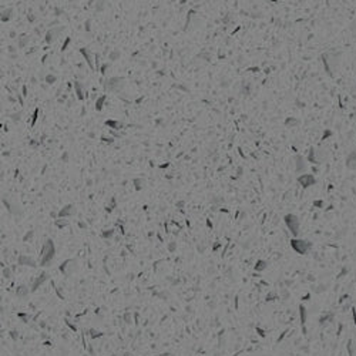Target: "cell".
Listing matches in <instances>:
<instances>
[{
    "mask_svg": "<svg viewBox=\"0 0 356 356\" xmlns=\"http://www.w3.org/2000/svg\"><path fill=\"white\" fill-rule=\"evenodd\" d=\"M291 244H292V248L296 252H299V254H306L311 249V246H312L308 241H301V239H292Z\"/></svg>",
    "mask_w": 356,
    "mask_h": 356,
    "instance_id": "1",
    "label": "cell"
},
{
    "mask_svg": "<svg viewBox=\"0 0 356 356\" xmlns=\"http://www.w3.org/2000/svg\"><path fill=\"white\" fill-rule=\"evenodd\" d=\"M285 222L288 225V228L292 231L293 235H298V231H299V220L295 217V215H286L285 217Z\"/></svg>",
    "mask_w": 356,
    "mask_h": 356,
    "instance_id": "2",
    "label": "cell"
},
{
    "mask_svg": "<svg viewBox=\"0 0 356 356\" xmlns=\"http://www.w3.org/2000/svg\"><path fill=\"white\" fill-rule=\"evenodd\" d=\"M53 254H54V246L51 244V241H47V244L43 246V254H41V264H46L49 262L51 258H53Z\"/></svg>",
    "mask_w": 356,
    "mask_h": 356,
    "instance_id": "3",
    "label": "cell"
},
{
    "mask_svg": "<svg viewBox=\"0 0 356 356\" xmlns=\"http://www.w3.org/2000/svg\"><path fill=\"white\" fill-rule=\"evenodd\" d=\"M299 182H301L303 187H311V185L315 184V178H313V175L303 174L302 177H299Z\"/></svg>",
    "mask_w": 356,
    "mask_h": 356,
    "instance_id": "4",
    "label": "cell"
},
{
    "mask_svg": "<svg viewBox=\"0 0 356 356\" xmlns=\"http://www.w3.org/2000/svg\"><path fill=\"white\" fill-rule=\"evenodd\" d=\"M346 167L351 168V170H356V152L355 151H352L348 155V158H346Z\"/></svg>",
    "mask_w": 356,
    "mask_h": 356,
    "instance_id": "5",
    "label": "cell"
},
{
    "mask_svg": "<svg viewBox=\"0 0 356 356\" xmlns=\"http://www.w3.org/2000/svg\"><path fill=\"white\" fill-rule=\"evenodd\" d=\"M348 351H349V356H355V351H356V345L352 339L348 341Z\"/></svg>",
    "mask_w": 356,
    "mask_h": 356,
    "instance_id": "6",
    "label": "cell"
},
{
    "mask_svg": "<svg viewBox=\"0 0 356 356\" xmlns=\"http://www.w3.org/2000/svg\"><path fill=\"white\" fill-rule=\"evenodd\" d=\"M296 165H298V171H302L305 168V162H303V158L301 155L296 157Z\"/></svg>",
    "mask_w": 356,
    "mask_h": 356,
    "instance_id": "7",
    "label": "cell"
},
{
    "mask_svg": "<svg viewBox=\"0 0 356 356\" xmlns=\"http://www.w3.org/2000/svg\"><path fill=\"white\" fill-rule=\"evenodd\" d=\"M299 311H301V321H302V323H305V321H306V311H305L303 306H301Z\"/></svg>",
    "mask_w": 356,
    "mask_h": 356,
    "instance_id": "8",
    "label": "cell"
},
{
    "mask_svg": "<svg viewBox=\"0 0 356 356\" xmlns=\"http://www.w3.org/2000/svg\"><path fill=\"white\" fill-rule=\"evenodd\" d=\"M265 266H266V262H264V261H259L258 262V265L255 266L258 271H262V269H265Z\"/></svg>",
    "mask_w": 356,
    "mask_h": 356,
    "instance_id": "9",
    "label": "cell"
},
{
    "mask_svg": "<svg viewBox=\"0 0 356 356\" xmlns=\"http://www.w3.org/2000/svg\"><path fill=\"white\" fill-rule=\"evenodd\" d=\"M352 313H353V321H355V323H356V308L352 309Z\"/></svg>",
    "mask_w": 356,
    "mask_h": 356,
    "instance_id": "10",
    "label": "cell"
}]
</instances>
